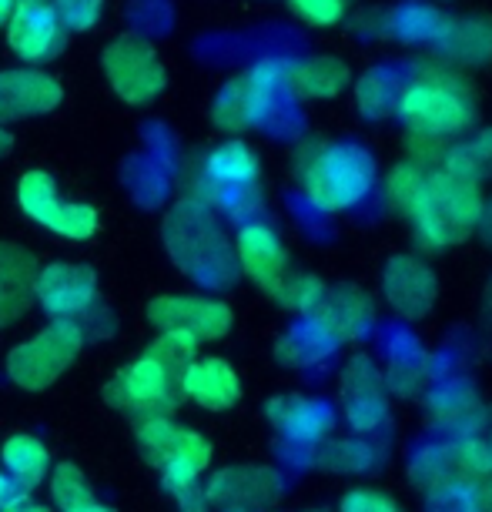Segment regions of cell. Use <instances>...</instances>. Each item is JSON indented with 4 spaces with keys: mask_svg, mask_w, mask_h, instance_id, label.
<instances>
[{
    "mask_svg": "<svg viewBox=\"0 0 492 512\" xmlns=\"http://www.w3.org/2000/svg\"><path fill=\"white\" fill-rule=\"evenodd\" d=\"M161 238L171 262L201 288H228L241 275L235 245L221 228L218 211H211L195 198H181L175 208H168Z\"/></svg>",
    "mask_w": 492,
    "mask_h": 512,
    "instance_id": "1",
    "label": "cell"
},
{
    "mask_svg": "<svg viewBox=\"0 0 492 512\" xmlns=\"http://www.w3.org/2000/svg\"><path fill=\"white\" fill-rule=\"evenodd\" d=\"M405 215H412L416 235L429 248L456 245V241L472 235L476 221L482 218L479 181L449 168V164H442L439 171H426L419 195Z\"/></svg>",
    "mask_w": 492,
    "mask_h": 512,
    "instance_id": "2",
    "label": "cell"
},
{
    "mask_svg": "<svg viewBox=\"0 0 492 512\" xmlns=\"http://www.w3.org/2000/svg\"><path fill=\"white\" fill-rule=\"evenodd\" d=\"M375 178L369 151L355 144H315L298 154V181L305 198L322 211L359 205Z\"/></svg>",
    "mask_w": 492,
    "mask_h": 512,
    "instance_id": "3",
    "label": "cell"
},
{
    "mask_svg": "<svg viewBox=\"0 0 492 512\" xmlns=\"http://www.w3.org/2000/svg\"><path fill=\"white\" fill-rule=\"evenodd\" d=\"M262 161L245 141H225L208 151L201 175L195 185V201L208 205L211 211H225L231 218H248L262 211Z\"/></svg>",
    "mask_w": 492,
    "mask_h": 512,
    "instance_id": "4",
    "label": "cell"
},
{
    "mask_svg": "<svg viewBox=\"0 0 492 512\" xmlns=\"http://www.w3.org/2000/svg\"><path fill=\"white\" fill-rule=\"evenodd\" d=\"M395 108L405 128L419 138H449V134L466 131L476 118L472 91L459 77L446 74H422Z\"/></svg>",
    "mask_w": 492,
    "mask_h": 512,
    "instance_id": "5",
    "label": "cell"
},
{
    "mask_svg": "<svg viewBox=\"0 0 492 512\" xmlns=\"http://www.w3.org/2000/svg\"><path fill=\"white\" fill-rule=\"evenodd\" d=\"M138 449L161 472L164 489L201 482V472L211 466V442L171 415L138 422Z\"/></svg>",
    "mask_w": 492,
    "mask_h": 512,
    "instance_id": "6",
    "label": "cell"
},
{
    "mask_svg": "<svg viewBox=\"0 0 492 512\" xmlns=\"http://www.w3.org/2000/svg\"><path fill=\"white\" fill-rule=\"evenodd\" d=\"M81 349H84L81 325L51 318V325H44L31 342H21L17 349H11V355H7V375L21 389L41 392L71 369Z\"/></svg>",
    "mask_w": 492,
    "mask_h": 512,
    "instance_id": "7",
    "label": "cell"
},
{
    "mask_svg": "<svg viewBox=\"0 0 492 512\" xmlns=\"http://www.w3.org/2000/svg\"><path fill=\"white\" fill-rule=\"evenodd\" d=\"M104 395H108V402L114 409L131 415L134 422L161 419V415H171L178 409L181 375H175L168 365H161L154 355L144 352L141 359L124 365V369L104 385Z\"/></svg>",
    "mask_w": 492,
    "mask_h": 512,
    "instance_id": "8",
    "label": "cell"
},
{
    "mask_svg": "<svg viewBox=\"0 0 492 512\" xmlns=\"http://www.w3.org/2000/svg\"><path fill=\"white\" fill-rule=\"evenodd\" d=\"M17 205L34 225L47 228L51 235L88 241L98 235V208L81 205V201H67L57 188V181L47 171H27L17 185Z\"/></svg>",
    "mask_w": 492,
    "mask_h": 512,
    "instance_id": "9",
    "label": "cell"
},
{
    "mask_svg": "<svg viewBox=\"0 0 492 512\" xmlns=\"http://www.w3.org/2000/svg\"><path fill=\"white\" fill-rule=\"evenodd\" d=\"M101 67L111 91L124 104L141 108V104L158 101V94L168 88V71H164L158 51L141 37H118L114 44L104 47Z\"/></svg>",
    "mask_w": 492,
    "mask_h": 512,
    "instance_id": "10",
    "label": "cell"
},
{
    "mask_svg": "<svg viewBox=\"0 0 492 512\" xmlns=\"http://www.w3.org/2000/svg\"><path fill=\"white\" fill-rule=\"evenodd\" d=\"M148 322L161 332H178L195 342H218L231 332V308L208 295H161L148 305Z\"/></svg>",
    "mask_w": 492,
    "mask_h": 512,
    "instance_id": "11",
    "label": "cell"
},
{
    "mask_svg": "<svg viewBox=\"0 0 492 512\" xmlns=\"http://www.w3.org/2000/svg\"><path fill=\"white\" fill-rule=\"evenodd\" d=\"M282 84V74H275L272 64H262L255 71L235 77L218 91L215 104H211V121L221 131H248L268 118L275 104V88Z\"/></svg>",
    "mask_w": 492,
    "mask_h": 512,
    "instance_id": "12",
    "label": "cell"
},
{
    "mask_svg": "<svg viewBox=\"0 0 492 512\" xmlns=\"http://www.w3.org/2000/svg\"><path fill=\"white\" fill-rule=\"evenodd\" d=\"M34 298L51 318L61 322H81L98 308V275L88 265L54 262L37 268Z\"/></svg>",
    "mask_w": 492,
    "mask_h": 512,
    "instance_id": "13",
    "label": "cell"
},
{
    "mask_svg": "<svg viewBox=\"0 0 492 512\" xmlns=\"http://www.w3.org/2000/svg\"><path fill=\"white\" fill-rule=\"evenodd\" d=\"M285 482L268 466H228L205 486V499L218 512H265L282 499Z\"/></svg>",
    "mask_w": 492,
    "mask_h": 512,
    "instance_id": "14",
    "label": "cell"
},
{
    "mask_svg": "<svg viewBox=\"0 0 492 512\" xmlns=\"http://www.w3.org/2000/svg\"><path fill=\"white\" fill-rule=\"evenodd\" d=\"M67 31L57 21L51 0H14L7 17V44L27 64H47L64 51Z\"/></svg>",
    "mask_w": 492,
    "mask_h": 512,
    "instance_id": "15",
    "label": "cell"
},
{
    "mask_svg": "<svg viewBox=\"0 0 492 512\" xmlns=\"http://www.w3.org/2000/svg\"><path fill=\"white\" fill-rule=\"evenodd\" d=\"M231 245H235L238 272H245L265 295L275 298L282 292L292 268H288V248L275 228H268L265 221H245Z\"/></svg>",
    "mask_w": 492,
    "mask_h": 512,
    "instance_id": "16",
    "label": "cell"
},
{
    "mask_svg": "<svg viewBox=\"0 0 492 512\" xmlns=\"http://www.w3.org/2000/svg\"><path fill=\"white\" fill-rule=\"evenodd\" d=\"M308 322H312V328L328 345H352L369 335V328L375 322V308L362 288L335 285L325 288L322 302L315 305Z\"/></svg>",
    "mask_w": 492,
    "mask_h": 512,
    "instance_id": "17",
    "label": "cell"
},
{
    "mask_svg": "<svg viewBox=\"0 0 492 512\" xmlns=\"http://www.w3.org/2000/svg\"><path fill=\"white\" fill-rule=\"evenodd\" d=\"M389 389H385L382 372L375 369L372 359H352L345 365L342 382H339V402H342V415L345 422L352 425L355 432H375L379 425L389 419Z\"/></svg>",
    "mask_w": 492,
    "mask_h": 512,
    "instance_id": "18",
    "label": "cell"
},
{
    "mask_svg": "<svg viewBox=\"0 0 492 512\" xmlns=\"http://www.w3.org/2000/svg\"><path fill=\"white\" fill-rule=\"evenodd\" d=\"M64 98V88L51 74L34 71V67H17V71H0V128L11 121L41 118L54 111Z\"/></svg>",
    "mask_w": 492,
    "mask_h": 512,
    "instance_id": "19",
    "label": "cell"
},
{
    "mask_svg": "<svg viewBox=\"0 0 492 512\" xmlns=\"http://www.w3.org/2000/svg\"><path fill=\"white\" fill-rule=\"evenodd\" d=\"M382 292H385V302L399 318H426L436 305V295H439V282H436V272L419 262V258H392L389 268L382 275Z\"/></svg>",
    "mask_w": 492,
    "mask_h": 512,
    "instance_id": "20",
    "label": "cell"
},
{
    "mask_svg": "<svg viewBox=\"0 0 492 512\" xmlns=\"http://www.w3.org/2000/svg\"><path fill=\"white\" fill-rule=\"evenodd\" d=\"M268 419L292 446H322L335 425L332 409L308 395H278L268 402Z\"/></svg>",
    "mask_w": 492,
    "mask_h": 512,
    "instance_id": "21",
    "label": "cell"
},
{
    "mask_svg": "<svg viewBox=\"0 0 492 512\" xmlns=\"http://www.w3.org/2000/svg\"><path fill=\"white\" fill-rule=\"evenodd\" d=\"M181 395L208 412H225L241 399V379L225 359H195L181 375Z\"/></svg>",
    "mask_w": 492,
    "mask_h": 512,
    "instance_id": "22",
    "label": "cell"
},
{
    "mask_svg": "<svg viewBox=\"0 0 492 512\" xmlns=\"http://www.w3.org/2000/svg\"><path fill=\"white\" fill-rule=\"evenodd\" d=\"M37 262L21 245H0V325L17 322L34 302Z\"/></svg>",
    "mask_w": 492,
    "mask_h": 512,
    "instance_id": "23",
    "label": "cell"
},
{
    "mask_svg": "<svg viewBox=\"0 0 492 512\" xmlns=\"http://www.w3.org/2000/svg\"><path fill=\"white\" fill-rule=\"evenodd\" d=\"M0 459H4V472L11 476L17 486L31 492L34 486H41L51 472V456H47V446L37 436H11L0 449Z\"/></svg>",
    "mask_w": 492,
    "mask_h": 512,
    "instance_id": "24",
    "label": "cell"
},
{
    "mask_svg": "<svg viewBox=\"0 0 492 512\" xmlns=\"http://www.w3.org/2000/svg\"><path fill=\"white\" fill-rule=\"evenodd\" d=\"M288 81H292V91L302 94V98H335L349 81V71L332 57H315V61L295 67Z\"/></svg>",
    "mask_w": 492,
    "mask_h": 512,
    "instance_id": "25",
    "label": "cell"
},
{
    "mask_svg": "<svg viewBox=\"0 0 492 512\" xmlns=\"http://www.w3.org/2000/svg\"><path fill=\"white\" fill-rule=\"evenodd\" d=\"M379 462H382V452L362 439L325 442V446L318 449V466L325 472H339V476H362V472H372Z\"/></svg>",
    "mask_w": 492,
    "mask_h": 512,
    "instance_id": "26",
    "label": "cell"
},
{
    "mask_svg": "<svg viewBox=\"0 0 492 512\" xmlns=\"http://www.w3.org/2000/svg\"><path fill=\"white\" fill-rule=\"evenodd\" d=\"M47 476H51V499L57 502L61 512L84 506V502H94L91 482L84 479V472L74 462H57V469L47 472Z\"/></svg>",
    "mask_w": 492,
    "mask_h": 512,
    "instance_id": "27",
    "label": "cell"
},
{
    "mask_svg": "<svg viewBox=\"0 0 492 512\" xmlns=\"http://www.w3.org/2000/svg\"><path fill=\"white\" fill-rule=\"evenodd\" d=\"M325 282L322 278H315V275H308V272H292L285 278V285H282V292L275 295V302L278 305H285L288 312H295V315H312L315 312V305L322 302V295H325Z\"/></svg>",
    "mask_w": 492,
    "mask_h": 512,
    "instance_id": "28",
    "label": "cell"
},
{
    "mask_svg": "<svg viewBox=\"0 0 492 512\" xmlns=\"http://www.w3.org/2000/svg\"><path fill=\"white\" fill-rule=\"evenodd\" d=\"M198 345L195 338L188 335H178V332H161L154 342L148 345V355H154L161 365H168L175 375H185V369L191 362L198 359Z\"/></svg>",
    "mask_w": 492,
    "mask_h": 512,
    "instance_id": "29",
    "label": "cell"
},
{
    "mask_svg": "<svg viewBox=\"0 0 492 512\" xmlns=\"http://www.w3.org/2000/svg\"><path fill=\"white\" fill-rule=\"evenodd\" d=\"M328 349H332V345L315 332L312 322H305L282 338V345H278V359L288 362V365H305V362H315L318 355H325Z\"/></svg>",
    "mask_w": 492,
    "mask_h": 512,
    "instance_id": "30",
    "label": "cell"
},
{
    "mask_svg": "<svg viewBox=\"0 0 492 512\" xmlns=\"http://www.w3.org/2000/svg\"><path fill=\"white\" fill-rule=\"evenodd\" d=\"M51 4L67 34L91 31V27L101 21V11H104V0H51Z\"/></svg>",
    "mask_w": 492,
    "mask_h": 512,
    "instance_id": "31",
    "label": "cell"
},
{
    "mask_svg": "<svg viewBox=\"0 0 492 512\" xmlns=\"http://www.w3.org/2000/svg\"><path fill=\"white\" fill-rule=\"evenodd\" d=\"M422 178H426V171L419 168V164L412 161H402L399 168L389 175V198L395 201V208L399 211H409L412 201H416L419 188H422Z\"/></svg>",
    "mask_w": 492,
    "mask_h": 512,
    "instance_id": "32",
    "label": "cell"
},
{
    "mask_svg": "<svg viewBox=\"0 0 492 512\" xmlns=\"http://www.w3.org/2000/svg\"><path fill=\"white\" fill-rule=\"evenodd\" d=\"M339 512H405V509L382 489H352L342 496Z\"/></svg>",
    "mask_w": 492,
    "mask_h": 512,
    "instance_id": "33",
    "label": "cell"
},
{
    "mask_svg": "<svg viewBox=\"0 0 492 512\" xmlns=\"http://www.w3.org/2000/svg\"><path fill=\"white\" fill-rule=\"evenodd\" d=\"M436 419L446 425V422H472L479 415V405H476V395L472 392H449V395H439L436 399Z\"/></svg>",
    "mask_w": 492,
    "mask_h": 512,
    "instance_id": "34",
    "label": "cell"
},
{
    "mask_svg": "<svg viewBox=\"0 0 492 512\" xmlns=\"http://www.w3.org/2000/svg\"><path fill=\"white\" fill-rule=\"evenodd\" d=\"M292 7L305 17L308 24H335L345 11L342 0H292Z\"/></svg>",
    "mask_w": 492,
    "mask_h": 512,
    "instance_id": "35",
    "label": "cell"
},
{
    "mask_svg": "<svg viewBox=\"0 0 492 512\" xmlns=\"http://www.w3.org/2000/svg\"><path fill=\"white\" fill-rule=\"evenodd\" d=\"M178 502V512H211L208 499H205V486L201 482H188V486H175L168 489Z\"/></svg>",
    "mask_w": 492,
    "mask_h": 512,
    "instance_id": "36",
    "label": "cell"
},
{
    "mask_svg": "<svg viewBox=\"0 0 492 512\" xmlns=\"http://www.w3.org/2000/svg\"><path fill=\"white\" fill-rule=\"evenodd\" d=\"M24 496H31V492L17 486V482L7 476V472H0V509L11 506V502H17V499H24Z\"/></svg>",
    "mask_w": 492,
    "mask_h": 512,
    "instance_id": "37",
    "label": "cell"
},
{
    "mask_svg": "<svg viewBox=\"0 0 492 512\" xmlns=\"http://www.w3.org/2000/svg\"><path fill=\"white\" fill-rule=\"evenodd\" d=\"M0 512H54V509H51V506H44V502H34L31 496H24V499L11 502V506H4Z\"/></svg>",
    "mask_w": 492,
    "mask_h": 512,
    "instance_id": "38",
    "label": "cell"
},
{
    "mask_svg": "<svg viewBox=\"0 0 492 512\" xmlns=\"http://www.w3.org/2000/svg\"><path fill=\"white\" fill-rule=\"evenodd\" d=\"M67 512H114V509H108V506H104V502H98V499H94V502H84V506H77V509H67Z\"/></svg>",
    "mask_w": 492,
    "mask_h": 512,
    "instance_id": "39",
    "label": "cell"
},
{
    "mask_svg": "<svg viewBox=\"0 0 492 512\" xmlns=\"http://www.w3.org/2000/svg\"><path fill=\"white\" fill-rule=\"evenodd\" d=\"M11 148H14V138H11V131H7V128H0V158H4V154L11 151Z\"/></svg>",
    "mask_w": 492,
    "mask_h": 512,
    "instance_id": "40",
    "label": "cell"
},
{
    "mask_svg": "<svg viewBox=\"0 0 492 512\" xmlns=\"http://www.w3.org/2000/svg\"><path fill=\"white\" fill-rule=\"evenodd\" d=\"M11 11H14V0H0V24L11 17Z\"/></svg>",
    "mask_w": 492,
    "mask_h": 512,
    "instance_id": "41",
    "label": "cell"
},
{
    "mask_svg": "<svg viewBox=\"0 0 492 512\" xmlns=\"http://www.w3.org/2000/svg\"><path fill=\"white\" fill-rule=\"evenodd\" d=\"M305 512H328V509H305Z\"/></svg>",
    "mask_w": 492,
    "mask_h": 512,
    "instance_id": "42",
    "label": "cell"
},
{
    "mask_svg": "<svg viewBox=\"0 0 492 512\" xmlns=\"http://www.w3.org/2000/svg\"><path fill=\"white\" fill-rule=\"evenodd\" d=\"M489 449H492V439H489Z\"/></svg>",
    "mask_w": 492,
    "mask_h": 512,
    "instance_id": "43",
    "label": "cell"
}]
</instances>
